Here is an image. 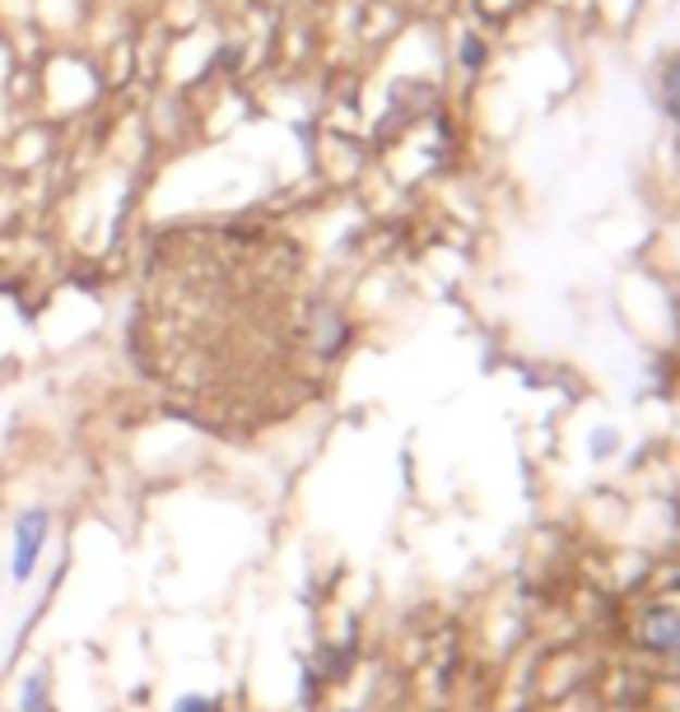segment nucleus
Listing matches in <instances>:
<instances>
[{
    "instance_id": "4",
    "label": "nucleus",
    "mask_w": 680,
    "mask_h": 712,
    "mask_svg": "<svg viewBox=\"0 0 680 712\" xmlns=\"http://www.w3.org/2000/svg\"><path fill=\"white\" fill-rule=\"evenodd\" d=\"M461 65H467V71H480V65H485V57H490V47H485V38H480V33H467V38H461Z\"/></svg>"
},
{
    "instance_id": "2",
    "label": "nucleus",
    "mask_w": 680,
    "mask_h": 712,
    "mask_svg": "<svg viewBox=\"0 0 680 712\" xmlns=\"http://www.w3.org/2000/svg\"><path fill=\"white\" fill-rule=\"evenodd\" d=\"M20 712H47V671H33L20 689Z\"/></svg>"
},
{
    "instance_id": "5",
    "label": "nucleus",
    "mask_w": 680,
    "mask_h": 712,
    "mask_svg": "<svg viewBox=\"0 0 680 712\" xmlns=\"http://www.w3.org/2000/svg\"><path fill=\"white\" fill-rule=\"evenodd\" d=\"M173 712H214V703L206 699V694H182V699L173 703Z\"/></svg>"
},
{
    "instance_id": "3",
    "label": "nucleus",
    "mask_w": 680,
    "mask_h": 712,
    "mask_svg": "<svg viewBox=\"0 0 680 712\" xmlns=\"http://www.w3.org/2000/svg\"><path fill=\"white\" fill-rule=\"evenodd\" d=\"M662 103H667L671 122L680 126V57L667 61V71H662Z\"/></svg>"
},
{
    "instance_id": "1",
    "label": "nucleus",
    "mask_w": 680,
    "mask_h": 712,
    "mask_svg": "<svg viewBox=\"0 0 680 712\" xmlns=\"http://www.w3.org/2000/svg\"><path fill=\"white\" fill-rule=\"evenodd\" d=\"M47 536H52V512L47 508H28L14 517V550H10V577L14 583H28L42 564Z\"/></svg>"
}]
</instances>
